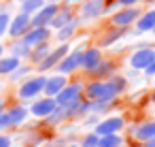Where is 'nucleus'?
Instances as JSON below:
<instances>
[{"instance_id":"obj_1","label":"nucleus","mask_w":155,"mask_h":147,"mask_svg":"<svg viewBox=\"0 0 155 147\" xmlns=\"http://www.w3.org/2000/svg\"><path fill=\"white\" fill-rule=\"evenodd\" d=\"M127 87V79L123 75H113L108 79H94L83 85V96L89 100H117Z\"/></svg>"},{"instance_id":"obj_2","label":"nucleus","mask_w":155,"mask_h":147,"mask_svg":"<svg viewBox=\"0 0 155 147\" xmlns=\"http://www.w3.org/2000/svg\"><path fill=\"white\" fill-rule=\"evenodd\" d=\"M45 73H38L34 77H26L19 87H17V98L19 100H34L43 94V87H45Z\"/></svg>"},{"instance_id":"obj_3","label":"nucleus","mask_w":155,"mask_h":147,"mask_svg":"<svg viewBox=\"0 0 155 147\" xmlns=\"http://www.w3.org/2000/svg\"><path fill=\"white\" fill-rule=\"evenodd\" d=\"M68 51H70V45H68V43H60L55 49H51V51H49V53H47V56H45L38 64H36V70H38V73L53 70V68L60 64V60H62Z\"/></svg>"},{"instance_id":"obj_4","label":"nucleus","mask_w":155,"mask_h":147,"mask_svg":"<svg viewBox=\"0 0 155 147\" xmlns=\"http://www.w3.org/2000/svg\"><path fill=\"white\" fill-rule=\"evenodd\" d=\"M81 98H83V85H81V83H66L64 90L55 96V102H58L60 107L70 109V107H74Z\"/></svg>"},{"instance_id":"obj_5","label":"nucleus","mask_w":155,"mask_h":147,"mask_svg":"<svg viewBox=\"0 0 155 147\" xmlns=\"http://www.w3.org/2000/svg\"><path fill=\"white\" fill-rule=\"evenodd\" d=\"M138 17H140V9H136V7H119L110 15V24L119 26V28H130L132 24H136Z\"/></svg>"},{"instance_id":"obj_6","label":"nucleus","mask_w":155,"mask_h":147,"mask_svg":"<svg viewBox=\"0 0 155 147\" xmlns=\"http://www.w3.org/2000/svg\"><path fill=\"white\" fill-rule=\"evenodd\" d=\"M30 28H32V15H28V13H21V11H19L17 15H13V17H11L7 34H9L11 39H21Z\"/></svg>"},{"instance_id":"obj_7","label":"nucleus","mask_w":155,"mask_h":147,"mask_svg":"<svg viewBox=\"0 0 155 147\" xmlns=\"http://www.w3.org/2000/svg\"><path fill=\"white\" fill-rule=\"evenodd\" d=\"M83 49H85V47H77V49L68 51V53L60 60V64L55 66V70L62 73V75H70V73L79 70V68H81V58H83Z\"/></svg>"},{"instance_id":"obj_8","label":"nucleus","mask_w":155,"mask_h":147,"mask_svg":"<svg viewBox=\"0 0 155 147\" xmlns=\"http://www.w3.org/2000/svg\"><path fill=\"white\" fill-rule=\"evenodd\" d=\"M123 128H125V119H123L121 115H108V117H104V119H100V121L96 124L94 132H96L98 136H104V134H117V132H121Z\"/></svg>"},{"instance_id":"obj_9","label":"nucleus","mask_w":155,"mask_h":147,"mask_svg":"<svg viewBox=\"0 0 155 147\" xmlns=\"http://www.w3.org/2000/svg\"><path fill=\"white\" fill-rule=\"evenodd\" d=\"M153 60H155V49L153 47H140V49H136L132 56H130V66L134 68V70H147L151 64H153Z\"/></svg>"},{"instance_id":"obj_10","label":"nucleus","mask_w":155,"mask_h":147,"mask_svg":"<svg viewBox=\"0 0 155 147\" xmlns=\"http://www.w3.org/2000/svg\"><path fill=\"white\" fill-rule=\"evenodd\" d=\"M51 39V28L49 26H32L24 36H21V41L32 49V47H36V45H41V43H47Z\"/></svg>"},{"instance_id":"obj_11","label":"nucleus","mask_w":155,"mask_h":147,"mask_svg":"<svg viewBox=\"0 0 155 147\" xmlns=\"http://www.w3.org/2000/svg\"><path fill=\"white\" fill-rule=\"evenodd\" d=\"M55 107H58V102H55V98H53V96L34 98V102H32V107H30V115L45 119V117H47L51 111H55Z\"/></svg>"},{"instance_id":"obj_12","label":"nucleus","mask_w":155,"mask_h":147,"mask_svg":"<svg viewBox=\"0 0 155 147\" xmlns=\"http://www.w3.org/2000/svg\"><path fill=\"white\" fill-rule=\"evenodd\" d=\"M104 15V0H83L81 2V19L91 22Z\"/></svg>"},{"instance_id":"obj_13","label":"nucleus","mask_w":155,"mask_h":147,"mask_svg":"<svg viewBox=\"0 0 155 147\" xmlns=\"http://www.w3.org/2000/svg\"><path fill=\"white\" fill-rule=\"evenodd\" d=\"M60 5L58 2H45L34 15H32V26H49V22L53 19V15L58 13Z\"/></svg>"},{"instance_id":"obj_14","label":"nucleus","mask_w":155,"mask_h":147,"mask_svg":"<svg viewBox=\"0 0 155 147\" xmlns=\"http://www.w3.org/2000/svg\"><path fill=\"white\" fill-rule=\"evenodd\" d=\"M102 62V51L100 47H85L83 49V58H81V68L89 75L98 64Z\"/></svg>"},{"instance_id":"obj_15","label":"nucleus","mask_w":155,"mask_h":147,"mask_svg":"<svg viewBox=\"0 0 155 147\" xmlns=\"http://www.w3.org/2000/svg\"><path fill=\"white\" fill-rule=\"evenodd\" d=\"M68 81H66V75H62V73H53L51 77H47L45 79V87H43V94L45 96H58L62 90H64V85H66Z\"/></svg>"},{"instance_id":"obj_16","label":"nucleus","mask_w":155,"mask_h":147,"mask_svg":"<svg viewBox=\"0 0 155 147\" xmlns=\"http://www.w3.org/2000/svg\"><path fill=\"white\" fill-rule=\"evenodd\" d=\"M132 136L138 143H147L149 138H155V119H149V121H142V124L134 126L132 128Z\"/></svg>"},{"instance_id":"obj_17","label":"nucleus","mask_w":155,"mask_h":147,"mask_svg":"<svg viewBox=\"0 0 155 147\" xmlns=\"http://www.w3.org/2000/svg\"><path fill=\"white\" fill-rule=\"evenodd\" d=\"M125 30H127V28H119V26H113L110 30H106V32L100 36V41H98L100 49H102V47H110V45H115L117 41H121V39L125 36Z\"/></svg>"},{"instance_id":"obj_18","label":"nucleus","mask_w":155,"mask_h":147,"mask_svg":"<svg viewBox=\"0 0 155 147\" xmlns=\"http://www.w3.org/2000/svg\"><path fill=\"white\" fill-rule=\"evenodd\" d=\"M153 28H155V9H149L140 13V17L136 19V32L144 34V32H151Z\"/></svg>"},{"instance_id":"obj_19","label":"nucleus","mask_w":155,"mask_h":147,"mask_svg":"<svg viewBox=\"0 0 155 147\" xmlns=\"http://www.w3.org/2000/svg\"><path fill=\"white\" fill-rule=\"evenodd\" d=\"M72 19H74L72 9H68V7H60V9H58V13L53 15V19L49 22V28H51V30H58V28L66 26V24H68V22H72Z\"/></svg>"},{"instance_id":"obj_20","label":"nucleus","mask_w":155,"mask_h":147,"mask_svg":"<svg viewBox=\"0 0 155 147\" xmlns=\"http://www.w3.org/2000/svg\"><path fill=\"white\" fill-rule=\"evenodd\" d=\"M115 70H117V64L113 62V60H104L102 58V62L89 73L94 79H108V77H113L115 75Z\"/></svg>"},{"instance_id":"obj_21","label":"nucleus","mask_w":155,"mask_h":147,"mask_svg":"<svg viewBox=\"0 0 155 147\" xmlns=\"http://www.w3.org/2000/svg\"><path fill=\"white\" fill-rule=\"evenodd\" d=\"M68 117H70V115H68V109L58 104V107H55V111H51V113H49V115H47L43 121H45V126H47V128H55V126L64 124Z\"/></svg>"},{"instance_id":"obj_22","label":"nucleus","mask_w":155,"mask_h":147,"mask_svg":"<svg viewBox=\"0 0 155 147\" xmlns=\"http://www.w3.org/2000/svg\"><path fill=\"white\" fill-rule=\"evenodd\" d=\"M7 113H9V117H11V124H13V126H21V124H26V119L30 117V109H28V107H24V104H13Z\"/></svg>"},{"instance_id":"obj_23","label":"nucleus","mask_w":155,"mask_h":147,"mask_svg":"<svg viewBox=\"0 0 155 147\" xmlns=\"http://www.w3.org/2000/svg\"><path fill=\"white\" fill-rule=\"evenodd\" d=\"M77 28H79V19L74 17L72 22H68L66 26H62V28L55 30V39H58L60 43H68V41L77 34Z\"/></svg>"},{"instance_id":"obj_24","label":"nucleus","mask_w":155,"mask_h":147,"mask_svg":"<svg viewBox=\"0 0 155 147\" xmlns=\"http://www.w3.org/2000/svg\"><path fill=\"white\" fill-rule=\"evenodd\" d=\"M19 64H21L19 58H15V56H2V58H0V77H9Z\"/></svg>"},{"instance_id":"obj_25","label":"nucleus","mask_w":155,"mask_h":147,"mask_svg":"<svg viewBox=\"0 0 155 147\" xmlns=\"http://www.w3.org/2000/svg\"><path fill=\"white\" fill-rule=\"evenodd\" d=\"M51 51V45H49V41L47 43H41V45H36V47H32L30 49V56H28V60H32L34 64H38L47 53Z\"/></svg>"},{"instance_id":"obj_26","label":"nucleus","mask_w":155,"mask_h":147,"mask_svg":"<svg viewBox=\"0 0 155 147\" xmlns=\"http://www.w3.org/2000/svg\"><path fill=\"white\" fill-rule=\"evenodd\" d=\"M11 56H15V58H19V60H26V58L30 56V47H28L21 39H15V43L11 45Z\"/></svg>"},{"instance_id":"obj_27","label":"nucleus","mask_w":155,"mask_h":147,"mask_svg":"<svg viewBox=\"0 0 155 147\" xmlns=\"http://www.w3.org/2000/svg\"><path fill=\"white\" fill-rule=\"evenodd\" d=\"M121 145H123V138L119 136V132L117 134H104L98 141V147H121Z\"/></svg>"},{"instance_id":"obj_28","label":"nucleus","mask_w":155,"mask_h":147,"mask_svg":"<svg viewBox=\"0 0 155 147\" xmlns=\"http://www.w3.org/2000/svg\"><path fill=\"white\" fill-rule=\"evenodd\" d=\"M45 2H47V0H24V2H19V7H21V13L34 15V13H36Z\"/></svg>"},{"instance_id":"obj_29","label":"nucleus","mask_w":155,"mask_h":147,"mask_svg":"<svg viewBox=\"0 0 155 147\" xmlns=\"http://www.w3.org/2000/svg\"><path fill=\"white\" fill-rule=\"evenodd\" d=\"M30 70H32L30 66H26V64H19V66H17V68H15V70L9 75V79H11V81H24L26 77H30Z\"/></svg>"},{"instance_id":"obj_30","label":"nucleus","mask_w":155,"mask_h":147,"mask_svg":"<svg viewBox=\"0 0 155 147\" xmlns=\"http://www.w3.org/2000/svg\"><path fill=\"white\" fill-rule=\"evenodd\" d=\"M9 22H11V15L7 11H0V39H2L9 30Z\"/></svg>"},{"instance_id":"obj_31","label":"nucleus","mask_w":155,"mask_h":147,"mask_svg":"<svg viewBox=\"0 0 155 147\" xmlns=\"http://www.w3.org/2000/svg\"><path fill=\"white\" fill-rule=\"evenodd\" d=\"M98 141H100V136H98L96 132H91V134H87V136L81 141L79 147H98Z\"/></svg>"},{"instance_id":"obj_32","label":"nucleus","mask_w":155,"mask_h":147,"mask_svg":"<svg viewBox=\"0 0 155 147\" xmlns=\"http://www.w3.org/2000/svg\"><path fill=\"white\" fill-rule=\"evenodd\" d=\"M13 124H11V117H9V113L7 111H0V132H5L7 128H11Z\"/></svg>"},{"instance_id":"obj_33","label":"nucleus","mask_w":155,"mask_h":147,"mask_svg":"<svg viewBox=\"0 0 155 147\" xmlns=\"http://www.w3.org/2000/svg\"><path fill=\"white\" fill-rule=\"evenodd\" d=\"M115 7H119L117 0H104V13H113Z\"/></svg>"},{"instance_id":"obj_34","label":"nucleus","mask_w":155,"mask_h":147,"mask_svg":"<svg viewBox=\"0 0 155 147\" xmlns=\"http://www.w3.org/2000/svg\"><path fill=\"white\" fill-rule=\"evenodd\" d=\"M11 145H13V141L9 134H0V147H11Z\"/></svg>"},{"instance_id":"obj_35","label":"nucleus","mask_w":155,"mask_h":147,"mask_svg":"<svg viewBox=\"0 0 155 147\" xmlns=\"http://www.w3.org/2000/svg\"><path fill=\"white\" fill-rule=\"evenodd\" d=\"M138 2H142V0H117L119 7H136Z\"/></svg>"},{"instance_id":"obj_36","label":"nucleus","mask_w":155,"mask_h":147,"mask_svg":"<svg viewBox=\"0 0 155 147\" xmlns=\"http://www.w3.org/2000/svg\"><path fill=\"white\" fill-rule=\"evenodd\" d=\"M144 75H147V77H155V60H153V64L144 70Z\"/></svg>"},{"instance_id":"obj_37","label":"nucleus","mask_w":155,"mask_h":147,"mask_svg":"<svg viewBox=\"0 0 155 147\" xmlns=\"http://www.w3.org/2000/svg\"><path fill=\"white\" fill-rule=\"evenodd\" d=\"M144 147H155V138H149V141L144 143Z\"/></svg>"},{"instance_id":"obj_38","label":"nucleus","mask_w":155,"mask_h":147,"mask_svg":"<svg viewBox=\"0 0 155 147\" xmlns=\"http://www.w3.org/2000/svg\"><path fill=\"white\" fill-rule=\"evenodd\" d=\"M2 56H5V47H2V45H0V58H2Z\"/></svg>"},{"instance_id":"obj_39","label":"nucleus","mask_w":155,"mask_h":147,"mask_svg":"<svg viewBox=\"0 0 155 147\" xmlns=\"http://www.w3.org/2000/svg\"><path fill=\"white\" fill-rule=\"evenodd\" d=\"M151 102H153V104H155V92H153V94H151Z\"/></svg>"},{"instance_id":"obj_40","label":"nucleus","mask_w":155,"mask_h":147,"mask_svg":"<svg viewBox=\"0 0 155 147\" xmlns=\"http://www.w3.org/2000/svg\"><path fill=\"white\" fill-rule=\"evenodd\" d=\"M0 111H5V104H2V100H0Z\"/></svg>"},{"instance_id":"obj_41","label":"nucleus","mask_w":155,"mask_h":147,"mask_svg":"<svg viewBox=\"0 0 155 147\" xmlns=\"http://www.w3.org/2000/svg\"><path fill=\"white\" fill-rule=\"evenodd\" d=\"M62 147H79V145H62Z\"/></svg>"},{"instance_id":"obj_42","label":"nucleus","mask_w":155,"mask_h":147,"mask_svg":"<svg viewBox=\"0 0 155 147\" xmlns=\"http://www.w3.org/2000/svg\"><path fill=\"white\" fill-rule=\"evenodd\" d=\"M70 2H83V0H70Z\"/></svg>"},{"instance_id":"obj_43","label":"nucleus","mask_w":155,"mask_h":147,"mask_svg":"<svg viewBox=\"0 0 155 147\" xmlns=\"http://www.w3.org/2000/svg\"><path fill=\"white\" fill-rule=\"evenodd\" d=\"M49 2H60V0H49Z\"/></svg>"},{"instance_id":"obj_44","label":"nucleus","mask_w":155,"mask_h":147,"mask_svg":"<svg viewBox=\"0 0 155 147\" xmlns=\"http://www.w3.org/2000/svg\"><path fill=\"white\" fill-rule=\"evenodd\" d=\"M144 2H155V0H144Z\"/></svg>"},{"instance_id":"obj_45","label":"nucleus","mask_w":155,"mask_h":147,"mask_svg":"<svg viewBox=\"0 0 155 147\" xmlns=\"http://www.w3.org/2000/svg\"><path fill=\"white\" fill-rule=\"evenodd\" d=\"M151 32H153V36H155V28H153V30H151Z\"/></svg>"},{"instance_id":"obj_46","label":"nucleus","mask_w":155,"mask_h":147,"mask_svg":"<svg viewBox=\"0 0 155 147\" xmlns=\"http://www.w3.org/2000/svg\"><path fill=\"white\" fill-rule=\"evenodd\" d=\"M17 2H24V0H17Z\"/></svg>"},{"instance_id":"obj_47","label":"nucleus","mask_w":155,"mask_h":147,"mask_svg":"<svg viewBox=\"0 0 155 147\" xmlns=\"http://www.w3.org/2000/svg\"><path fill=\"white\" fill-rule=\"evenodd\" d=\"M121 147H125V145H121Z\"/></svg>"}]
</instances>
